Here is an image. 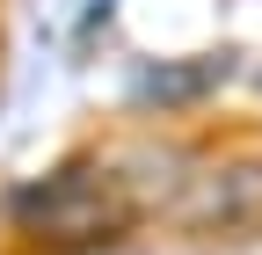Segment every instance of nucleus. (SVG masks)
I'll list each match as a JSON object with an SVG mask.
<instances>
[{
  "label": "nucleus",
  "mask_w": 262,
  "mask_h": 255,
  "mask_svg": "<svg viewBox=\"0 0 262 255\" xmlns=\"http://www.w3.org/2000/svg\"><path fill=\"white\" fill-rule=\"evenodd\" d=\"M182 226L196 233H233L262 219V153H233L226 168H204L182 182V204H175Z\"/></svg>",
  "instance_id": "f03ea898"
},
{
  "label": "nucleus",
  "mask_w": 262,
  "mask_h": 255,
  "mask_svg": "<svg viewBox=\"0 0 262 255\" xmlns=\"http://www.w3.org/2000/svg\"><path fill=\"white\" fill-rule=\"evenodd\" d=\"M131 219H139V197H131V175H117L102 153H80L37 182H22L8 197V226L22 241H37L44 255H88L117 241Z\"/></svg>",
  "instance_id": "f257e3e1"
},
{
  "label": "nucleus",
  "mask_w": 262,
  "mask_h": 255,
  "mask_svg": "<svg viewBox=\"0 0 262 255\" xmlns=\"http://www.w3.org/2000/svg\"><path fill=\"white\" fill-rule=\"evenodd\" d=\"M226 73H233V58H226V51H211V58H189V66H153V73L139 80V102L182 110V102H196L204 88H219Z\"/></svg>",
  "instance_id": "7ed1b4c3"
}]
</instances>
